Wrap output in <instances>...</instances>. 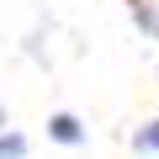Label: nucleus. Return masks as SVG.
Returning a JSON list of instances; mask_svg holds the SVG:
<instances>
[{
	"mask_svg": "<svg viewBox=\"0 0 159 159\" xmlns=\"http://www.w3.org/2000/svg\"><path fill=\"white\" fill-rule=\"evenodd\" d=\"M48 138L64 143V148H80V143H85V122H80L74 111H53L48 117Z\"/></svg>",
	"mask_w": 159,
	"mask_h": 159,
	"instance_id": "obj_1",
	"label": "nucleus"
},
{
	"mask_svg": "<svg viewBox=\"0 0 159 159\" xmlns=\"http://www.w3.org/2000/svg\"><path fill=\"white\" fill-rule=\"evenodd\" d=\"M133 154H159V117H148V122L133 133Z\"/></svg>",
	"mask_w": 159,
	"mask_h": 159,
	"instance_id": "obj_2",
	"label": "nucleus"
},
{
	"mask_svg": "<svg viewBox=\"0 0 159 159\" xmlns=\"http://www.w3.org/2000/svg\"><path fill=\"white\" fill-rule=\"evenodd\" d=\"M0 159H27V133L0 127Z\"/></svg>",
	"mask_w": 159,
	"mask_h": 159,
	"instance_id": "obj_3",
	"label": "nucleus"
},
{
	"mask_svg": "<svg viewBox=\"0 0 159 159\" xmlns=\"http://www.w3.org/2000/svg\"><path fill=\"white\" fill-rule=\"evenodd\" d=\"M133 21H138L148 37H159V11L148 6V0H133Z\"/></svg>",
	"mask_w": 159,
	"mask_h": 159,
	"instance_id": "obj_4",
	"label": "nucleus"
},
{
	"mask_svg": "<svg viewBox=\"0 0 159 159\" xmlns=\"http://www.w3.org/2000/svg\"><path fill=\"white\" fill-rule=\"evenodd\" d=\"M0 127H6V106H0Z\"/></svg>",
	"mask_w": 159,
	"mask_h": 159,
	"instance_id": "obj_5",
	"label": "nucleus"
}]
</instances>
